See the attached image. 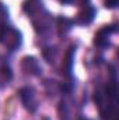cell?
Wrapping results in <instances>:
<instances>
[{
    "instance_id": "6da1fadb",
    "label": "cell",
    "mask_w": 119,
    "mask_h": 120,
    "mask_svg": "<svg viewBox=\"0 0 119 120\" xmlns=\"http://www.w3.org/2000/svg\"><path fill=\"white\" fill-rule=\"evenodd\" d=\"M0 42H3V43L7 46V49L14 50V49H17V48L20 46V43H21V34L17 30H14V28L6 27V30H4L3 35H1Z\"/></svg>"
},
{
    "instance_id": "ba28073f",
    "label": "cell",
    "mask_w": 119,
    "mask_h": 120,
    "mask_svg": "<svg viewBox=\"0 0 119 120\" xmlns=\"http://www.w3.org/2000/svg\"><path fill=\"white\" fill-rule=\"evenodd\" d=\"M104 3H105V7H108V8H114V7L118 6L119 0H104Z\"/></svg>"
},
{
    "instance_id": "3957f363",
    "label": "cell",
    "mask_w": 119,
    "mask_h": 120,
    "mask_svg": "<svg viewBox=\"0 0 119 120\" xmlns=\"http://www.w3.org/2000/svg\"><path fill=\"white\" fill-rule=\"evenodd\" d=\"M21 68L25 74H30V75H38L39 71H41V67L38 64V60L32 56H27L24 57L21 61Z\"/></svg>"
},
{
    "instance_id": "5b68a950",
    "label": "cell",
    "mask_w": 119,
    "mask_h": 120,
    "mask_svg": "<svg viewBox=\"0 0 119 120\" xmlns=\"http://www.w3.org/2000/svg\"><path fill=\"white\" fill-rule=\"evenodd\" d=\"M41 8H42V0H25L23 6V10L30 15L38 14Z\"/></svg>"
},
{
    "instance_id": "277c9868",
    "label": "cell",
    "mask_w": 119,
    "mask_h": 120,
    "mask_svg": "<svg viewBox=\"0 0 119 120\" xmlns=\"http://www.w3.org/2000/svg\"><path fill=\"white\" fill-rule=\"evenodd\" d=\"M20 98H21V101H23V103H24V106L31 110V112H34L35 109H36V102H35V96H34V91L28 88V87H25V88H23V90H20Z\"/></svg>"
},
{
    "instance_id": "52a82bcc",
    "label": "cell",
    "mask_w": 119,
    "mask_h": 120,
    "mask_svg": "<svg viewBox=\"0 0 119 120\" xmlns=\"http://www.w3.org/2000/svg\"><path fill=\"white\" fill-rule=\"evenodd\" d=\"M58 22H59V34L60 35L64 34V32H67L71 28V21L67 20V18H59Z\"/></svg>"
},
{
    "instance_id": "9c48e42d",
    "label": "cell",
    "mask_w": 119,
    "mask_h": 120,
    "mask_svg": "<svg viewBox=\"0 0 119 120\" xmlns=\"http://www.w3.org/2000/svg\"><path fill=\"white\" fill-rule=\"evenodd\" d=\"M60 1H62L63 4H70V3H73L74 0H60Z\"/></svg>"
},
{
    "instance_id": "8992f818",
    "label": "cell",
    "mask_w": 119,
    "mask_h": 120,
    "mask_svg": "<svg viewBox=\"0 0 119 120\" xmlns=\"http://www.w3.org/2000/svg\"><path fill=\"white\" fill-rule=\"evenodd\" d=\"M94 14H95V10H94L92 7H90V6H86V8H84L83 11H80V14H79V17H77L76 22H79V24H88V22L92 21Z\"/></svg>"
},
{
    "instance_id": "7a4b0ae2",
    "label": "cell",
    "mask_w": 119,
    "mask_h": 120,
    "mask_svg": "<svg viewBox=\"0 0 119 120\" xmlns=\"http://www.w3.org/2000/svg\"><path fill=\"white\" fill-rule=\"evenodd\" d=\"M115 31H116V27H115V25H107V27L101 28V30L95 34L94 43H95L97 46H101V48L107 46V45H108V39H109V36H111Z\"/></svg>"
}]
</instances>
